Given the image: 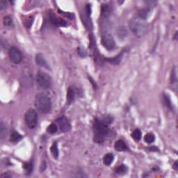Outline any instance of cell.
Instances as JSON below:
<instances>
[{
  "mask_svg": "<svg viewBox=\"0 0 178 178\" xmlns=\"http://www.w3.org/2000/svg\"><path fill=\"white\" fill-rule=\"evenodd\" d=\"M129 29L134 35L140 38L147 33L148 25L145 19L136 17H133L129 22Z\"/></svg>",
  "mask_w": 178,
  "mask_h": 178,
  "instance_id": "cell-1",
  "label": "cell"
},
{
  "mask_svg": "<svg viewBox=\"0 0 178 178\" xmlns=\"http://www.w3.org/2000/svg\"><path fill=\"white\" fill-rule=\"evenodd\" d=\"M94 140L96 143H102L108 132V127L104 121L96 118L93 122Z\"/></svg>",
  "mask_w": 178,
  "mask_h": 178,
  "instance_id": "cell-2",
  "label": "cell"
},
{
  "mask_svg": "<svg viewBox=\"0 0 178 178\" xmlns=\"http://www.w3.org/2000/svg\"><path fill=\"white\" fill-rule=\"evenodd\" d=\"M35 106L40 113H48L51 108V99L45 94H38L35 97Z\"/></svg>",
  "mask_w": 178,
  "mask_h": 178,
  "instance_id": "cell-3",
  "label": "cell"
},
{
  "mask_svg": "<svg viewBox=\"0 0 178 178\" xmlns=\"http://www.w3.org/2000/svg\"><path fill=\"white\" fill-rule=\"evenodd\" d=\"M36 82L40 88L47 89L51 87L52 84V80L49 74L42 71H39L36 76Z\"/></svg>",
  "mask_w": 178,
  "mask_h": 178,
  "instance_id": "cell-4",
  "label": "cell"
},
{
  "mask_svg": "<svg viewBox=\"0 0 178 178\" xmlns=\"http://www.w3.org/2000/svg\"><path fill=\"white\" fill-rule=\"evenodd\" d=\"M26 125L29 129H34L38 123V113L34 109L28 110L24 115Z\"/></svg>",
  "mask_w": 178,
  "mask_h": 178,
  "instance_id": "cell-5",
  "label": "cell"
},
{
  "mask_svg": "<svg viewBox=\"0 0 178 178\" xmlns=\"http://www.w3.org/2000/svg\"><path fill=\"white\" fill-rule=\"evenodd\" d=\"M8 56L10 60L15 64L20 63L23 58L22 52L19 50V49L15 47L10 48L8 50Z\"/></svg>",
  "mask_w": 178,
  "mask_h": 178,
  "instance_id": "cell-6",
  "label": "cell"
},
{
  "mask_svg": "<svg viewBox=\"0 0 178 178\" xmlns=\"http://www.w3.org/2000/svg\"><path fill=\"white\" fill-rule=\"evenodd\" d=\"M21 81L22 83L24 86L26 88L31 87L33 84V78L32 76L31 72L28 70V69H24L22 72V76H21Z\"/></svg>",
  "mask_w": 178,
  "mask_h": 178,
  "instance_id": "cell-7",
  "label": "cell"
},
{
  "mask_svg": "<svg viewBox=\"0 0 178 178\" xmlns=\"http://www.w3.org/2000/svg\"><path fill=\"white\" fill-rule=\"evenodd\" d=\"M102 44L108 50H111L115 47V42L111 35L108 33H104L102 36Z\"/></svg>",
  "mask_w": 178,
  "mask_h": 178,
  "instance_id": "cell-8",
  "label": "cell"
},
{
  "mask_svg": "<svg viewBox=\"0 0 178 178\" xmlns=\"http://www.w3.org/2000/svg\"><path fill=\"white\" fill-rule=\"evenodd\" d=\"M57 123L58 124V127H59L60 131L62 132H67L70 129L71 125L70 122L69 121L66 117L64 116H60L57 119Z\"/></svg>",
  "mask_w": 178,
  "mask_h": 178,
  "instance_id": "cell-9",
  "label": "cell"
},
{
  "mask_svg": "<svg viewBox=\"0 0 178 178\" xmlns=\"http://www.w3.org/2000/svg\"><path fill=\"white\" fill-rule=\"evenodd\" d=\"M49 18L51 24H53L55 26H66V22L63 19L59 18V17H56L52 12L49 13Z\"/></svg>",
  "mask_w": 178,
  "mask_h": 178,
  "instance_id": "cell-10",
  "label": "cell"
},
{
  "mask_svg": "<svg viewBox=\"0 0 178 178\" xmlns=\"http://www.w3.org/2000/svg\"><path fill=\"white\" fill-rule=\"evenodd\" d=\"M35 63L38 65L42 67H45L47 69H49V66L48 65L47 61L46 60L45 58L42 54H38L35 56Z\"/></svg>",
  "mask_w": 178,
  "mask_h": 178,
  "instance_id": "cell-11",
  "label": "cell"
},
{
  "mask_svg": "<svg viewBox=\"0 0 178 178\" xmlns=\"http://www.w3.org/2000/svg\"><path fill=\"white\" fill-rule=\"evenodd\" d=\"M114 147L117 151H118V152L126 151L128 149V147L127 146V145H126V143L122 140H117V141L115 143Z\"/></svg>",
  "mask_w": 178,
  "mask_h": 178,
  "instance_id": "cell-12",
  "label": "cell"
},
{
  "mask_svg": "<svg viewBox=\"0 0 178 178\" xmlns=\"http://www.w3.org/2000/svg\"><path fill=\"white\" fill-rule=\"evenodd\" d=\"M74 97H75V91H74V88L72 87H69L68 89H67L66 95L67 103L69 104H71L74 101Z\"/></svg>",
  "mask_w": 178,
  "mask_h": 178,
  "instance_id": "cell-13",
  "label": "cell"
},
{
  "mask_svg": "<svg viewBox=\"0 0 178 178\" xmlns=\"http://www.w3.org/2000/svg\"><path fill=\"white\" fill-rule=\"evenodd\" d=\"M113 159H114V156L112 153H108V154H105L104 157H103V162L104 164L106 165H111L113 162Z\"/></svg>",
  "mask_w": 178,
  "mask_h": 178,
  "instance_id": "cell-14",
  "label": "cell"
},
{
  "mask_svg": "<svg viewBox=\"0 0 178 178\" xmlns=\"http://www.w3.org/2000/svg\"><path fill=\"white\" fill-rule=\"evenodd\" d=\"M3 25L7 28H9V29L13 26V21L10 16H4L3 18Z\"/></svg>",
  "mask_w": 178,
  "mask_h": 178,
  "instance_id": "cell-15",
  "label": "cell"
},
{
  "mask_svg": "<svg viewBox=\"0 0 178 178\" xmlns=\"http://www.w3.org/2000/svg\"><path fill=\"white\" fill-rule=\"evenodd\" d=\"M22 136L19 134L18 132H17V131H12L10 137V141L13 142V143H17V142L19 141V140L22 139Z\"/></svg>",
  "mask_w": 178,
  "mask_h": 178,
  "instance_id": "cell-16",
  "label": "cell"
},
{
  "mask_svg": "<svg viewBox=\"0 0 178 178\" xmlns=\"http://www.w3.org/2000/svg\"><path fill=\"white\" fill-rule=\"evenodd\" d=\"M170 82L172 84L177 85V67H174L172 70L171 74H170Z\"/></svg>",
  "mask_w": 178,
  "mask_h": 178,
  "instance_id": "cell-17",
  "label": "cell"
},
{
  "mask_svg": "<svg viewBox=\"0 0 178 178\" xmlns=\"http://www.w3.org/2000/svg\"><path fill=\"white\" fill-rule=\"evenodd\" d=\"M127 170H128L127 167L125 165L122 164L120 165L119 166H118L115 169V172L116 174H119V175H122V174L126 173Z\"/></svg>",
  "mask_w": 178,
  "mask_h": 178,
  "instance_id": "cell-18",
  "label": "cell"
},
{
  "mask_svg": "<svg viewBox=\"0 0 178 178\" xmlns=\"http://www.w3.org/2000/svg\"><path fill=\"white\" fill-rule=\"evenodd\" d=\"M141 136H142L141 131L138 129H135V130L131 133V137H132L133 139L136 140V141H139L140 138H141Z\"/></svg>",
  "mask_w": 178,
  "mask_h": 178,
  "instance_id": "cell-19",
  "label": "cell"
},
{
  "mask_svg": "<svg viewBox=\"0 0 178 178\" xmlns=\"http://www.w3.org/2000/svg\"><path fill=\"white\" fill-rule=\"evenodd\" d=\"M144 140L147 143L151 144L155 140V136L152 133H147L144 137Z\"/></svg>",
  "mask_w": 178,
  "mask_h": 178,
  "instance_id": "cell-20",
  "label": "cell"
},
{
  "mask_svg": "<svg viewBox=\"0 0 178 178\" xmlns=\"http://www.w3.org/2000/svg\"><path fill=\"white\" fill-rule=\"evenodd\" d=\"M50 150L51 154H52V155L54 156L55 159H57L58 156V149L57 146V143H56V142H54V143H53V145H51Z\"/></svg>",
  "mask_w": 178,
  "mask_h": 178,
  "instance_id": "cell-21",
  "label": "cell"
},
{
  "mask_svg": "<svg viewBox=\"0 0 178 178\" xmlns=\"http://www.w3.org/2000/svg\"><path fill=\"white\" fill-rule=\"evenodd\" d=\"M7 135V130L6 125L3 124V122H1L0 124V137H1V139L4 138Z\"/></svg>",
  "mask_w": 178,
  "mask_h": 178,
  "instance_id": "cell-22",
  "label": "cell"
},
{
  "mask_svg": "<svg viewBox=\"0 0 178 178\" xmlns=\"http://www.w3.org/2000/svg\"><path fill=\"white\" fill-rule=\"evenodd\" d=\"M24 168L25 170L26 173L27 175H30L32 171H33V165L31 162H27L25 163L24 164Z\"/></svg>",
  "mask_w": 178,
  "mask_h": 178,
  "instance_id": "cell-23",
  "label": "cell"
},
{
  "mask_svg": "<svg viewBox=\"0 0 178 178\" xmlns=\"http://www.w3.org/2000/svg\"><path fill=\"white\" fill-rule=\"evenodd\" d=\"M57 130H58L57 126H56V124H55L54 123L51 124L50 125L48 126V127L47 129V132L49 133V134H51L56 133V131H57Z\"/></svg>",
  "mask_w": 178,
  "mask_h": 178,
  "instance_id": "cell-24",
  "label": "cell"
},
{
  "mask_svg": "<svg viewBox=\"0 0 178 178\" xmlns=\"http://www.w3.org/2000/svg\"><path fill=\"white\" fill-rule=\"evenodd\" d=\"M149 13V10L147 9H142L138 11V17H140V18L145 19V17L148 15Z\"/></svg>",
  "mask_w": 178,
  "mask_h": 178,
  "instance_id": "cell-25",
  "label": "cell"
},
{
  "mask_svg": "<svg viewBox=\"0 0 178 178\" xmlns=\"http://www.w3.org/2000/svg\"><path fill=\"white\" fill-rule=\"evenodd\" d=\"M121 59V56L120 55H118L117 56H115L114 58H108V62H109V63H111L112 64H118L120 63Z\"/></svg>",
  "mask_w": 178,
  "mask_h": 178,
  "instance_id": "cell-26",
  "label": "cell"
},
{
  "mask_svg": "<svg viewBox=\"0 0 178 178\" xmlns=\"http://www.w3.org/2000/svg\"><path fill=\"white\" fill-rule=\"evenodd\" d=\"M102 12L104 16H107L111 13V9H110L109 6L108 5H104L102 8Z\"/></svg>",
  "mask_w": 178,
  "mask_h": 178,
  "instance_id": "cell-27",
  "label": "cell"
},
{
  "mask_svg": "<svg viewBox=\"0 0 178 178\" xmlns=\"http://www.w3.org/2000/svg\"><path fill=\"white\" fill-rule=\"evenodd\" d=\"M163 99H164V102L165 103V105L166 106H168L169 108L172 109V106L171 104V102H170V99L169 98V97L168 95H164V97H163Z\"/></svg>",
  "mask_w": 178,
  "mask_h": 178,
  "instance_id": "cell-28",
  "label": "cell"
},
{
  "mask_svg": "<svg viewBox=\"0 0 178 178\" xmlns=\"http://www.w3.org/2000/svg\"><path fill=\"white\" fill-rule=\"evenodd\" d=\"M1 47H2L3 48H4V49H6L8 46V42H7V40L5 38H2V37H1Z\"/></svg>",
  "mask_w": 178,
  "mask_h": 178,
  "instance_id": "cell-29",
  "label": "cell"
},
{
  "mask_svg": "<svg viewBox=\"0 0 178 178\" xmlns=\"http://www.w3.org/2000/svg\"><path fill=\"white\" fill-rule=\"evenodd\" d=\"M6 6H7V2L6 1H4V0H1V1H0V10H2L4 9V8H6Z\"/></svg>",
  "mask_w": 178,
  "mask_h": 178,
  "instance_id": "cell-30",
  "label": "cell"
},
{
  "mask_svg": "<svg viewBox=\"0 0 178 178\" xmlns=\"http://www.w3.org/2000/svg\"><path fill=\"white\" fill-rule=\"evenodd\" d=\"M173 168H175V169H176V170H177V168H178V164H177V161H176V162L173 164Z\"/></svg>",
  "mask_w": 178,
  "mask_h": 178,
  "instance_id": "cell-31",
  "label": "cell"
}]
</instances>
